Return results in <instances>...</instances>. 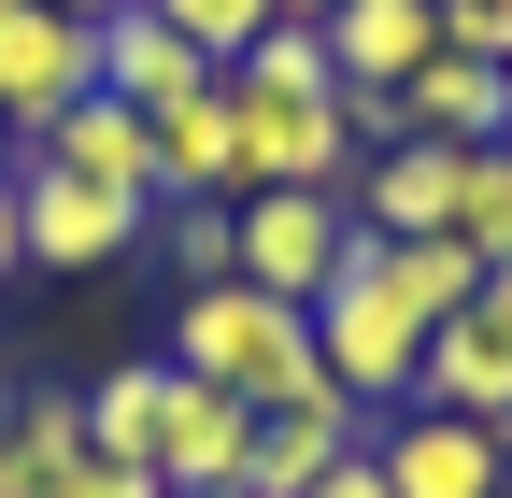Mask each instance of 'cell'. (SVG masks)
Segmentation results:
<instances>
[{"label": "cell", "mask_w": 512, "mask_h": 498, "mask_svg": "<svg viewBox=\"0 0 512 498\" xmlns=\"http://www.w3.org/2000/svg\"><path fill=\"white\" fill-rule=\"evenodd\" d=\"M143 15H157V29H185L214 72H242V57H256V29H271V0H143Z\"/></svg>", "instance_id": "44dd1931"}, {"label": "cell", "mask_w": 512, "mask_h": 498, "mask_svg": "<svg viewBox=\"0 0 512 498\" xmlns=\"http://www.w3.org/2000/svg\"><path fill=\"white\" fill-rule=\"evenodd\" d=\"M171 370L228 385L242 413L342 399V385H328V356H313V314H299V299H256L242 271H228V285H185V314H171ZM342 413H356V399H342Z\"/></svg>", "instance_id": "6da1fadb"}, {"label": "cell", "mask_w": 512, "mask_h": 498, "mask_svg": "<svg viewBox=\"0 0 512 498\" xmlns=\"http://www.w3.org/2000/svg\"><path fill=\"white\" fill-rule=\"evenodd\" d=\"M399 129L413 143H512V72L498 57H427L399 86Z\"/></svg>", "instance_id": "9a60e30c"}, {"label": "cell", "mask_w": 512, "mask_h": 498, "mask_svg": "<svg viewBox=\"0 0 512 498\" xmlns=\"http://www.w3.org/2000/svg\"><path fill=\"white\" fill-rule=\"evenodd\" d=\"M86 86H100V29H72V15H43V0H15V15H0V129L43 143Z\"/></svg>", "instance_id": "ba28073f"}, {"label": "cell", "mask_w": 512, "mask_h": 498, "mask_svg": "<svg viewBox=\"0 0 512 498\" xmlns=\"http://www.w3.org/2000/svg\"><path fill=\"white\" fill-rule=\"evenodd\" d=\"M456 171H470V143H384L342 200H356L370 242H441V228H456Z\"/></svg>", "instance_id": "30bf717a"}, {"label": "cell", "mask_w": 512, "mask_h": 498, "mask_svg": "<svg viewBox=\"0 0 512 498\" xmlns=\"http://www.w3.org/2000/svg\"><path fill=\"white\" fill-rule=\"evenodd\" d=\"M143 185H157V214H171V200H242V114H228V72L143 114Z\"/></svg>", "instance_id": "9c48e42d"}, {"label": "cell", "mask_w": 512, "mask_h": 498, "mask_svg": "<svg viewBox=\"0 0 512 498\" xmlns=\"http://www.w3.org/2000/svg\"><path fill=\"white\" fill-rule=\"evenodd\" d=\"M370 456H384V484H399V498H498V484H512L498 427H470V413H399Z\"/></svg>", "instance_id": "8fae6325"}, {"label": "cell", "mask_w": 512, "mask_h": 498, "mask_svg": "<svg viewBox=\"0 0 512 498\" xmlns=\"http://www.w3.org/2000/svg\"><path fill=\"white\" fill-rule=\"evenodd\" d=\"M15 157H29V143H15V129H0V185H15Z\"/></svg>", "instance_id": "f1b7e54d"}, {"label": "cell", "mask_w": 512, "mask_h": 498, "mask_svg": "<svg viewBox=\"0 0 512 498\" xmlns=\"http://www.w3.org/2000/svg\"><path fill=\"white\" fill-rule=\"evenodd\" d=\"M143 185H100V171H15V228H29V271H114L128 242H143Z\"/></svg>", "instance_id": "5b68a950"}, {"label": "cell", "mask_w": 512, "mask_h": 498, "mask_svg": "<svg viewBox=\"0 0 512 498\" xmlns=\"http://www.w3.org/2000/svg\"><path fill=\"white\" fill-rule=\"evenodd\" d=\"M441 57H498L512 72V0H441Z\"/></svg>", "instance_id": "603a6c76"}, {"label": "cell", "mask_w": 512, "mask_h": 498, "mask_svg": "<svg viewBox=\"0 0 512 498\" xmlns=\"http://www.w3.org/2000/svg\"><path fill=\"white\" fill-rule=\"evenodd\" d=\"M171 498H242V484H171Z\"/></svg>", "instance_id": "f546056e"}, {"label": "cell", "mask_w": 512, "mask_h": 498, "mask_svg": "<svg viewBox=\"0 0 512 498\" xmlns=\"http://www.w3.org/2000/svg\"><path fill=\"white\" fill-rule=\"evenodd\" d=\"M15 399H29V385H15V370H0V427H15Z\"/></svg>", "instance_id": "83f0119b"}, {"label": "cell", "mask_w": 512, "mask_h": 498, "mask_svg": "<svg viewBox=\"0 0 512 498\" xmlns=\"http://www.w3.org/2000/svg\"><path fill=\"white\" fill-rule=\"evenodd\" d=\"M356 442H370V413H342V399L256 413V442H242V498H313V484H328Z\"/></svg>", "instance_id": "4fadbf2b"}, {"label": "cell", "mask_w": 512, "mask_h": 498, "mask_svg": "<svg viewBox=\"0 0 512 498\" xmlns=\"http://www.w3.org/2000/svg\"><path fill=\"white\" fill-rule=\"evenodd\" d=\"M29 157H43V171H100V185H143V114H128V100H100V86H86V100H72V114H57V129H43ZM143 200H157V185H143Z\"/></svg>", "instance_id": "ac0fdd59"}, {"label": "cell", "mask_w": 512, "mask_h": 498, "mask_svg": "<svg viewBox=\"0 0 512 498\" xmlns=\"http://www.w3.org/2000/svg\"><path fill=\"white\" fill-rule=\"evenodd\" d=\"M313 356H328V385L370 413V399H399L413 413V385H427V328L384 299V271H370V228H356V257H342V285L313 299Z\"/></svg>", "instance_id": "7a4b0ae2"}, {"label": "cell", "mask_w": 512, "mask_h": 498, "mask_svg": "<svg viewBox=\"0 0 512 498\" xmlns=\"http://www.w3.org/2000/svg\"><path fill=\"white\" fill-rule=\"evenodd\" d=\"M271 15H285V29H328V15H342V0H271Z\"/></svg>", "instance_id": "4316f807"}, {"label": "cell", "mask_w": 512, "mask_h": 498, "mask_svg": "<svg viewBox=\"0 0 512 498\" xmlns=\"http://www.w3.org/2000/svg\"><path fill=\"white\" fill-rule=\"evenodd\" d=\"M413 413H470V427H512V271L470 285L456 328H427V385Z\"/></svg>", "instance_id": "52a82bcc"}, {"label": "cell", "mask_w": 512, "mask_h": 498, "mask_svg": "<svg viewBox=\"0 0 512 498\" xmlns=\"http://www.w3.org/2000/svg\"><path fill=\"white\" fill-rule=\"evenodd\" d=\"M370 271H384V299H399L413 328H456L470 285H484V257H470L456 228H441V242H370Z\"/></svg>", "instance_id": "e0dca14e"}, {"label": "cell", "mask_w": 512, "mask_h": 498, "mask_svg": "<svg viewBox=\"0 0 512 498\" xmlns=\"http://www.w3.org/2000/svg\"><path fill=\"white\" fill-rule=\"evenodd\" d=\"M228 114H242V200L256 185H342L370 171V143H356V100L328 86V100H271V86H228Z\"/></svg>", "instance_id": "277c9868"}, {"label": "cell", "mask_w": 512, "mask_h": 498, "mask_svg": "<svg viewBox=\"0 0 512 498\" xmlns=\"http://www.w3.org/2000/svg\"><path fill=\"white\" fill-rule=\"evenodd\" d=\"M228 86H271V100H328V86H342V72H328V29H285V15H271V29H256V57H242Z\"/></svg>", "instance_id": "ffe728a7"}, {"label": "cell", "mask_w": 512, "mask_h": 498, "mask_svg": "<svg viewBox=\"0 0 512 498\" xmlns=\"http://www.w3.org/2000/svg\"><path fill=\"white\" fill-rule=\"evenodd\" d=\"M427 57H441V0H342L328 15V72L356 100H399Z\"/></svg>", "instance_id": "7c38bea8"}, {"label": "cell", "mask_w": 512, "mask_h": 498, "mask_svg": "<svg viewBox=\"0 0 512 498\" xmlns=\"http://www.w3.org/2000/svg\"><path fill=\"white\" fill-rule=\"evenodd\" d=\"M0 498H171V484L114 470L86 442V399H15V427H0Z\"/></svg>", "instance_id": "8992f818"}, {"label": "cell", "mask_w": 512, "mask_h": 498, "mask_svg": "<svg viewBox=\"0 0 512 498\" xmlns=\"http://www.w3.org/2000/svg\"><path fill=\"white\" fill-rule=\"evenodd\" d=\"M242 442H256V413L228 385H200V370L157 385V484H242Z\"/></svg>", "instance_id": "5bb4252c"}, {"label": "cell", "mask_w": 512, "mask_h": 498, "mask_svg": "<svg viewBox=\"0 0 512 498\" xmlns=\"http://www.w3.org/2000/svg\"><path fill=\"white\" fill-rule=\"evenodd\" d=\"M456 242L484 271H512V143H470V171H456Z\"/></svg>", "instance_id": "d6986e66"}, {"label": "cell", "mask_w": 512, "mask_h": 498, "mask_svg": "<svg viewBox=\"0 0 512 498\" xmlns=\"http://www.w3.org/2000/svg\"><path fill=\"white\" fill-rule=\"evenodd\" d=\"M29 271V228H15V185H0V285Z\"/></svg>", "instance_id": "d4e9b609"}, {"label": "cell", "mask_w": 512, "mask_h": 498, "mask_svg": "<svg viewBox=\"0 0 512 498\" xmlns=\"http://www.w3.org/2000/svg\"><path fill=\"white\" fill-rule=\"evenodd\" d=\"M0 15H15V0H0Z\"/></svg>", "instance_id": "1f68e13d"}, {"label": "cell", "mask_w": 512, "mask_h": 498, "mask_svg": "<svg viewBox=\"0 0 512 498\" xmlns=\"http://www.w3.org/2000/svg\"><path fill=\"white\" fill-rule=\"evenodd\" d=\"M498 456H512V427H498Z\"/></svg>", "instance_id": "4dcf8cb0"}, {"label": "cell", "mask_w": 512, "mask_h": 498, "mask_svg": "<svg viewBox=\"0 0 512 498\" xmlns=\"http://www.w3.org/2000/svg\"><path fill=\"white\" fill-rule=\"evenodd\" d=\"M313 498H399V484H384V456H370V442H356V456H342V470H328V484H313Z\"/></svg>", "instance_id": "cb8c5ba5"}, {"label": "cell", "mask_w": 512, "mask_h": 498, "mask_svg": "<svg viewBox=\"0 0 512 498\" xmlns=\"http://www.w3.org/2000/svg\"><path fill=\"white\" fill-rule=\"evenodd\" d=\"M185 86H214V57L185 43V29H157L143 0L100 29V100H128V114H157V100H185Z\"/></svg>", "instance_id": "2e32d148"}, {"label": "cell", "mask_w": 512, "mask_h": 498, "mask_svg": "<svg viewBox=\"0 0 512 498\" xmlns=\"http://www.w3.org/2000/svg\"><path fill=\"white\" fill-rule=\"evenodd\" d=\"M228 228H242V285L256 299H328L342 285V257H356V200H328V185H256V200H228Z\"/></svg>", "instance_id": "3957f363"}, {"label": "cell", "mask_w": 512, "mask_h": 498, "mask_svg": "<svg viewBox=\"0 0 512 498\" xmlns=\"http://www.w3.org/2000/svg\"><path fill=\"white\" fill-rule=\"evenodd\" d=\"M157 257H171L185 285H228V257H242V228H228V200H171V214H157Z\"/></svg>", "instance_id": "7402d4cb"}, {"label": "cell", "mask_w": 512, "mask_h": 498, "mask_svg": "<svg viewBox=\"0 0 512 498\" xmlns=\"http://www.w3.org/2000/svg\"><path fill=\"white\" fill-rule=\"evenodd\" d=\"M43 15H72V29H114V15H128V0H43Z\"/></svg>", "instance_id": "484cf974"}]
</instances>
